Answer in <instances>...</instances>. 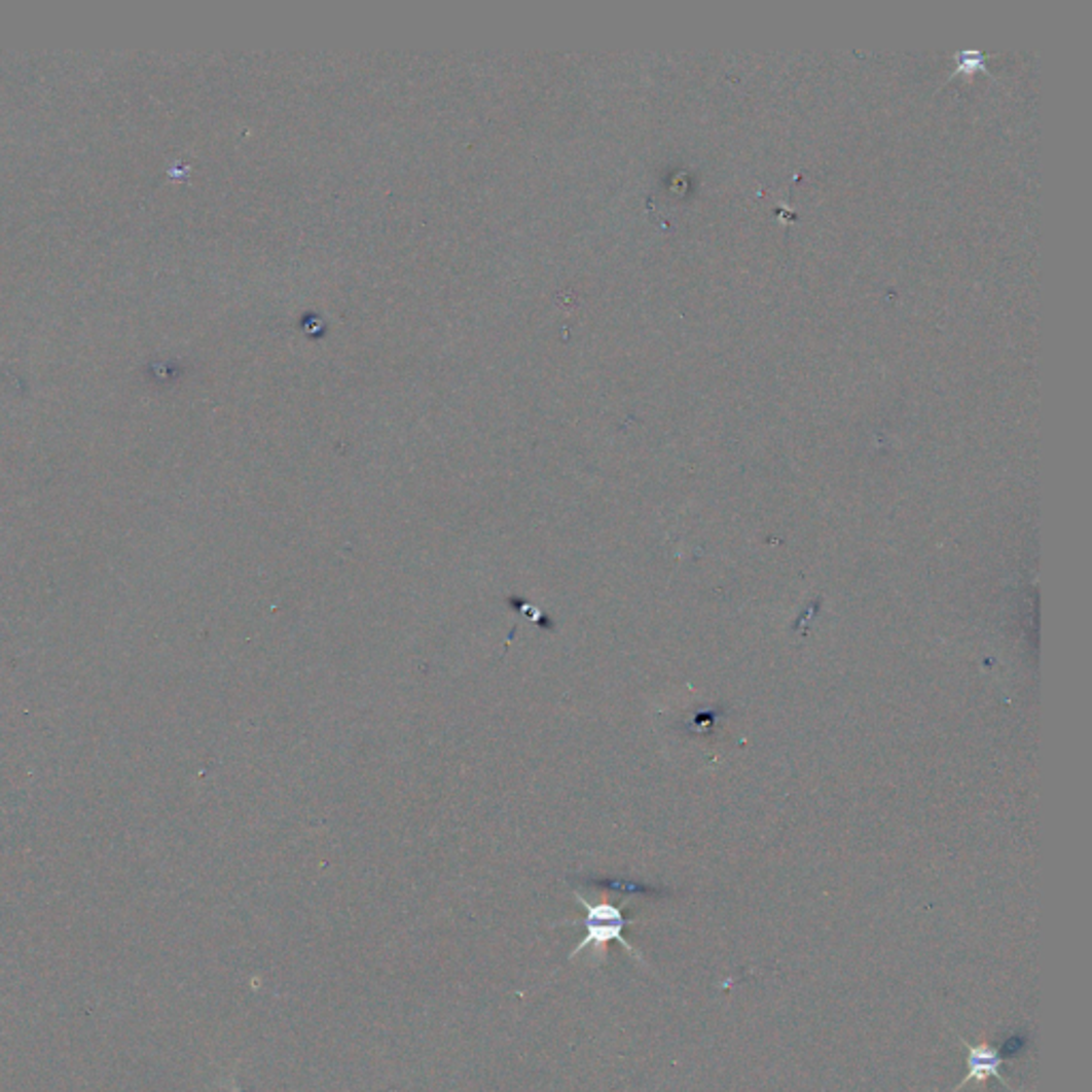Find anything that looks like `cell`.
<instances>
[{
	"label": "cell",
	"instance_id": "obj_1",
	"mask_svg": "<svg viewBox=\"0 0 1092 1092\" xmlns=\"http://www.w3.org/2000/svg\"><path fill=\"white\" fill-rule=\"evenodd\" d=\"M577 901L583 905L585 917L581 919V922H572V924H581L585 929V937L570 952V960L577 958L585 950V947H589V945L595 950V958H602V956H605V947L611 941H619L631 956H634L639 962L645 964L643 954L639 950H634V947H631V943H627L625 937H623V929L627 924V919L623 917L619 907H615L611 903H597L595 905V903H589L581 895H577Z\"/></svg>",
	"mask_w": 1092,
	"mask_h": 1092
},
{
	"label": "cell",
	"instance_id": "obj_2",
	"mask_svg": "<svg viewBox=\"0 0 1092 1092\" xmlns=\"http://www.w3.org/2000/svg\"><path fill=\"white\" fill-rule=\"evenodd\" d=\"M962 1046L967 1048V1076L962 1078V1082L952 1090V1092H958L962 1090L967 1084H984L988 1082L990 1078H996L1003 1086H1008L1012 1092H1016L1008 1078L1000 1076V1067L1005 1062V1056L1000 1054L998 1048H992L988 1044H971L967 1040H962Z\"/></svg>",
	"mask_w": 1092,
	"mask_h": 1092
}]
</instances>
